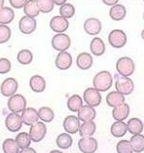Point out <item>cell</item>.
I'll return each mask as SVG.
<instances>
[{
	"label": "cell",
	"instance_id": "obj_14",
	"mask_svg": "<svg viewBox=\"0 0 144 153\" xmlns=\"http://www.w3.org/2000/svg\"><path fill=\"white\" fill-rule=\"evenodd\" d=\"M50 27L53 32H56V34L58 33H64L68 29L69 27V22L68 20L65 19L62 16H54L50 19Z\"/></svg>",
	"mask_w": 144,
	"mask_h": 153
},
{
	"label": "cell",
	"instance_id": "obj_31",
	"mask_svg": "<svg viewBox=\"0 0 144 153\" xmlns=\"http://www.w3.org/2000/svg\"><path fill=\"white\" fill-rule=\"evenodd\" d=\"M82 105H83V100L78 94H73L67 100V108L72 112H78Z\"/></svg>",
	"mask_w": 144,
	"mask_h": 153
},
{
	"label": "cell",
	"instance_id": "obj_47",
	"mask_svg": "<svg viewBox=\"0 0 144 153\" xmlns=\"http://www.w3.org/2000/svg\"><path fill=\"white\" fill-rule=\"evenodd\" d=\"M50 153H63V152L60 150H51Z\"/></svg>",
	"mask_w": 144,
	"mask_h": 153
},
{
	"label": "cell",
	"instance_id": "obj_40",
	"mask_svg": "<svg viewBox=\"0 0 144 153\" xmlns=\"http://www.w3.org/2000/svg\"><path fill=\"white\" fill-rule=\"evenodd\" d=\"M116 152L118 153H133L132 148L128 140H121L116 144Z\"/></svg>",
	"mask_w": 144,
	"mask_h": 153
},
{
	"label": "cell",
	"instance_id": "obj_35",
	"mask_svg": "<svg viewBox=\"0 0 144 153\" xmlns=\"http://www.w3.org/2000/svg\"><path fill=\"white\" fill-rule=\"evenodd\" d=\"M17 61L21 65H29L33 62V53L30 50L23 49L17 55Z\"/></svg>",
	"mask_w": 144,
	"mask_h": 153
},
{
	"label": "cell",
	"instance_id": "obj_44",
	"mask_svg": "<svg viewBox=\"0 0 144 153\" xmlns=\"http://www.w3.org/2000/svg\"><path fill=\"white\" fill-rule=\"evenodd\" d=\"M19 153H37V151H36L34 148L28 147V148H24V149H22V150H21Z\"/></svg>",
	"mask_w": 144,
	"mask_h": 153
},
{
	"label": "cell",
	"instance_id": "obj_33",
	"mask_svg": "<svg viewBox=\"0 0 144 153\" xmlns=\"http://www.w3.org/2000/svg\"><path fill=\"white\" fill-rule=\"evenodd\" d=\"M2 150L4 153H19L20 147L15 139L8 138L3 141Z\"/></svg>",
	"mask_w": 144,
	"mask_h": 153
},
{
	"label": "cell",
	"instance_id": "obj_18",
	"mask_svg": "<svg viewBox=\"0 0 144 153\" xmlns=\"http://www.w3.org/2000/svg\"><path fill=\"white\" fill-rule=\"evenodd\" d=\"M22 120H23V123L25 125H33L35 124L36 122H38L39 120V114H38V111H36L35 108H25V111L22 112Z\"/></svg>",
	"mask_w": 144,
	"mask_h": 153
},
{
	"label": "cell",
	"instance_id": "obj_34",
	"mask_svg": "<svg viewBox=\"0 0 144 153\" xmlns=\"http://www.w3.org/2000/svg\"><path fill=\"white\" fill-rule=\"evenodd\" d=\"M39 118L41 119L42 122H50L53 120L54 118V112L48 106H42L38 111Z\"/></svg>",
	"mask_w": 144,
	"mask_h": 153
},
{
	"label": "cell",
	"instance_id": "obj_6",
	"mask_svg": "<svg viewBox=\"0 0 144 153\" xmlns=\"http://www.w3.org/2000/svg\"><path fill=\"white\" fill-rule=\"evenodd\" d=\"M7 105H8V108L10 109L12 112L19 114V112H23L25 111L26 105H27V100L25 99V97L22 96V94H15L14 96L9 97Z\"/></svg>",
	"mask_w": 144,
	"mask_h": 153
},
{
	"label": "cell",
	"instance_id": "obj_43",
	"mask_svg": "<svg viewBox=\"0 0 144 153\" xmlns=\"http://www.w3.org/2000/svg\"><path fill=\"white\" fill-rule=\"evenodd\" d=\"M103 1V3L105 5H107V6H114V5H115V4H118V1L119 0H102Z\"/></svg>",
	"mask_w": 144,
	"mask_h": 153
},
{
	"label": "cell",
	"instance_id": "obj_21",
	"mask_svg": "<svg viewBox=\"0 0 144 153\" xmlns=\"http://www.w3.org/2000/svg\"><path fill=\"white\" fill-rule=\"evenodd\" d=\"M90 51L96 57H100L104 55L106 51V45L104 41L99 37H94L90 43Z\"/></svg>",
	"mask_w": 144,
	"mask_h": 153
},
{
	"label": "cell",
	"instance_id": "obj_48",
	"mask_svg": "<svg viewBox=\"0 0 144 153\" xmlns=\"http://www.w3.org/2000/svg\"><path fill=\"white\" fill-rule=\"evenodd\" d=\"M141 38L144 40V29H143L142 31H141Z\"/></svg>",
	"mask_w": 144,
	"mask_h": 153
},
{
	"label": "cell",
	"instance_id": "obj_42",
	"mask_svg": "<svg viewBox=\"0 0 144 153\" xmlns=\"http://www.w3.org/2000/svg\"><path fill=\"white\" fill-rule=\"evenodd\" d=\"M27 1H28V0H9V3H10V5L13 8L21 9V8H24V6H25Z\"/></svg>",
	"mask_w": 144,
	"mask_h": 153
},
{
	"label": "cell",
	"instance_id": "obj_38",
	"mask_svg": "<svg viewBox=\"0 0 144 153\" xmlns=\"http://www.w3.org/2000/svg\"><path fill=\"white\" fill-rule=\"evenodd\" d=\"M41 13H50L53 10L54 3L53 0H36Z\"/></svg>",
	"mask_w": 144,
	"mask_h": 153
},
{
	"label": "cell",
	"instance_id": "obj_29",
	"mask_svg": "<svg viewBox=\"0 0 144 153\" xmlns=\"http://www.w3.org/2000/svg\"><path fill=\"white\" fill-rule=\"evenodd\" d=\"M129 143L133 152L141 153L142 151H144V135H142V134L133 135L130 138Z\"/></svg>",
	"mask_w": 144,
	"mask_h": 153
},
{
	"label": "cell",
	"instance_id": "obj_11",
	"mask_svg": "<svg viewBox=\"0 0 144 153\" xmlns=\"http://www.w3.org/2000/svg\"><path fill=\"white\" fill-rule=\"evenodd\" d=\"M18 82L14 78H7L0 85V91L4 97H10L17 93Z\"/></svg>",
	"mask_w": 144,
	"mask_h": 153
},
{
	"label": "cell",
	"instance_id": "obj_36",
	"mask_svg": "<svg viewBox=\"0 0 144 153\" xmlns=\"http://www.w3.org/2000/svg\"><path fill=\"white\" fill-rule=\"evenodd\" d=\"M59 14L60 16L64 17L65 19H70L74 16L75 14V7L70 3H64L59 7Z\"/></svg>",
	"mask_w": 144,
	"mask_h": 153
},
{
	"label": "cell",
	"instance_id": "obj_32",
	"mask_svg": "<svg viewBox=\"0 0 144 153\" xmlns=\"http://www.w3.org/2000/svg\"><path fill=\"white\" fill-rule=\"evenodd\" d=\"M73 139L68 133H61L56 137V145L58 146V148L68 149L71 147Z\"/></svg>",
	"mask_w": 144,
	"mask_h": 153
},
{
	"label": "cell",
	"instance_id": "obj_46",
	"mask_svg": "<svg viewBox=\"0 0 144 153\" xmlns=\"http://www.w3.org/2000/svg\"><path fill=\"white\" fill-rule=\"evenodd\" d=\"M4 7V0H0V9Z\"/></svg>",
	"mask_w": 144,
	"mask_h": 153
},
{
	"label": "cell",
	"instance_id": "obj_2",
	"mask_svg": "<svg viewBox=\"0 0 144 153\" xmlns=\"http://www.w3.org/2000/svg\"><path fill=\"white\" fill-rule=\"evenodd\" d=\"M115 69L118 75L124 76H130L135 71V64L133 60L128 57H121L115 64Z\"/></svg>",
	"mask_w": 144,
	"mask_h": 153
},
{
	"label": "cell",
	"instance_id": "obj_41",
	"mask_svg": "<svg viewBox=\"0 0 144 153\" xmlns=\"http://www.w3.org/2000/svg\"><path fill=\"white\" fill-rule=\"evenodd\" d=\"M11 71V62L6 58H0V75H5Z\"/></svg>",
	"mask_w": 144,
	"mask_h": 153
},
{
	"label": "cell",
	"instance_id": "obj_3",
	"mask_svg": "<svg viewBox=\"0 0 144 153\" xmlns=\"http://www.w3.org/2000/svg\"><path fill=\"white\" fill-rule=\"evenodd\" d=\"M115 88L116 91L124 96H129L134 91L133 81L129 76H124L121 75L115 76Z\"/></svg>",
	"mask_w": 144,
	"mask_h": 153
},
{
	"label": "cell",
	"instance_id": "obj_22",
	"mask_svg": "<svg viewBox=\"0 0 144 153\" xmlns=\"http://www.w3.org/2000/svg\"><path fill=\"white\" fill-rule=\"evenodd\" d=\"M110 18L114 21H121L126 16V8L121 4H115L112 6L109 12Z\"/></svg>",
	"mask_w": 144,
	"mask_h": 153
},
{
	"label": "cell",
	"instance_id": "obj_28",
	"mask_svg": "<svg viewBox=\"0 0 144 153\" xmlns=\"http://www.w3.org/2000/svg\"><path fill=\"white\" fill-rule=\"evenodd\" d=\"M24 13H25L26 16L33 17V18L39 16V14L41 12H39V9L38 7L36 0H28L26 2L25 6H24Z\"/></svg>",
	"mask_w": 144,
	"mask_h": 153
},
{
	"label": "cell",
	"instance_id": "obj_37",
	"mask_svg": "<svg viewBox=\"0 0 144 153\" xmlns=\"http://www.w3.org/2000/svg\"><path fill=\"white\" fill-rule=\"evenodd\" d=\"M16 142L19 145L20 149H24V148H28L30 147V144L32 142L30 137V134L27 132H20L19 134H17L16 136Z\"/></svg>",
	"mask_w": 144,
	"mask_h": 153
},
{
	"label": "cell",
	"instance_id": "obj_7",
	"mask_svg": "<svg viewBox=\"0 0 144 153\" xmlns=\"http://www.w3.org/2000/svg\"><path fill=\"white\" fill-rule=\"evenodd\" d=\"M47 125L42 121H38L35 124L31 125L29 132L31 140L33 142H39L47 135Z\"/></svg>",
	"mask_w": 144,
	"mask_h": 153
},
{
	"label": "cell",
	"instance_id": "obj_13",
	"mask_svg": "<svg viewBox=\"0 0 144 153\" xmlns=\"http://www.w3.org/2000/svg\"><path fill=\"white\" fill-rule=\"evenodd\" d=\"M84 31L90 36H97L102 31V23L98 18H88L84 23Z\"/></svg>",
	"mask_w": 144,
	"mask_h": 153
},
{
	"label": "cell",
	"instance_id": "obj_24",
	"mask_svg": "<svg viewBox=\"0 0 144 153\" xmlns=\"http://www.w3.org/2000/svg\"><path fill=\"white\" fill-rule=\"evenodd\" d=\"M124 100H125L124 96L119 94L118 91H112V93H109L108 96L106 97V102L108 103V105L111 106L113 108L124 103Z\"/></svg>",
	"mask_w": 144,
	"mask_h": 153
},
{
	"label": "cell",
	"instance_id": "obj_49",
	"mask_svg": "<svg viewBox=\"0 0 144 153\" xmlns=\"http://www.w3.org/2000/svg\"><path fill=\"white\" fill-rule=\"evenodd\" d=\"M143 20H144V13H143Z\"/></svg>",
	"mask_w": 144,
	"mask_h": 153
},
{
	"label": "cell",
	"instance_id": "obj_20",
	"mask_svg": "<svg viewBox=\"0 0 144 153\" xmlns=\"http://www.w3.org/2000/svg\"><path fill=\"white\" fill-rule=\"evenodd\" d=\"M30 88L31 90L35 93H42L45 88H47V82H45V79L42 78V76L39 75H35L33 76L32 78L30 79L29 82Z\"/></svg>",
	"mask_w": 144,
	"mask_h": 153
},
{
	"label": "cell",
	"instance_id": "obj_12",
	"mask_svg": "<svg viewBox=\"0 0 144 153\" xmlns=\"http://www.w3.org/2000/svg\"><path fill=\"white\" fill-rule=\"evenodd\" d=\"M78 148L82 153H95L98 149V142L93 137H82L78 141Z\"/></svg>",
	"mask_w": 144,
	"mask_h": 153
},
{
	"label": "cell",
	"instance_id": "obj_10",
	"mask_svg": "<svg viewBox=\"0 0 144 153\" xmlns=\"http://www.w3.org/2000/svg\"><path fill=\"white\" fill-rule=\"evenodd\" d=\"M37 29V21L35 18L23 16L19 21V30L24 35H30Z\"/></svg>",
	"mask_w": 144,
	"mask_h": 153
},
{
	"label": "cell",
	"instance_id": "obj_39",
	"mask_svg": "<svg viewBox=\"0 0 144 153\" xmlns=\"http://www.w3.org/2000/svg\"><path fill=\"white\" fill-rule=\"evenodd\" d=\"M11 38V29L7 25L0 24V44H5Z\"/></svg>",
	"mask_w": 144,
	"mask_h": 153
},
{
	"label": "cell",
	"instance_id": "obj_5",
	"mask_svg": "<svg viewBox=\"0 0 144 153\" xmlns=\"http://www.w3.org/2000/svg\"><path fill=\"white\" fill-rule=\"evenodd\" d=\"M71 45V40L68 35L64 34V33H58L54 35L51 39V46L56 51L63 52L67 51Z\"/></svg>",
	"mask_w": 144,
	"mask_h": 153
},
{
	"label": "cell",
	"instance_id": "obj_25",
	"mask_svg": "<svg viewBox=\"0 0 144 153\" xmlns=\"http://www.w3.org/2000/svg\"><path fill=\"white\" fill-rule=\"evenodd\" d=\"M126 125H127V131L132 134V135L141 134V132L143 131V127H144L143 122L139 118H130L126 123Z\"/></svg>",
	"mask_w": 144,
	"mask_h": 153
},
{
	"label": "cell",
	"instance_id": "obj_19",
	"mask_svg": "<svg viewBox=\"0 0 144 153\" xmlns=\"http://www.w3.org/2000/svg\"><path fill=\"white\" fill-rule=\"evenodd\" d=\"M93 57L91 56V54L86 53V52H83V53H80L77 56V59H76V64H77V67L80 70H89L93 66Z\"/></svg>",
	"mask_w": 144,
	"mask_h": 153
},
{
	"label": "cell",
	"instance_id": "obj_16",
	"mask_svg": "<svg viewBox=\"0 0 144 153\" xmlns=\"http://www.w3.org/2000/svg\"><path fill=\"white\" fill-rule=\"evenodd\" d=\"M63 127L64 130L68 134H75L78 132L79 128H80V120L78 119L77 116L68 115L64 118Z\"/></svg>",
	"mask_w": 144,
	"mask_h": 153
},
{
	"label": "cell",
	"instance_id": "obj_9",
	"mask_svg": "<svg viewBox=\"0 0 144 153\" xmlns=\"http://www.w3.org/2000/svg\"><path fill=\"white\" fill-rule=\"evenodd\" d=\"M22 125H23V120L21 115H19V114L12 112V114H9L6 116L5 126L11 132H17V131H19L22 128Z\"/></svg>",
	"mask_w": 144,
	"mask_h": 153
},
{
	"label": "cell",
	"instance_id": "obj_17",
	"mask_svg": "<svg viewBox=\"0 0 144 153\" xmlns=\"http://www.w3.org/2000/svg\"><path fill=\"white\" fill-rule=\"evenodd\" d=\"M78 119L80 121L86 122V121H93L94 118L96 117V109L93 106L85 105H82L80 109L78 111Z\"/></svg>",
	"mask_w": 144,
	"mask_h": 153
},
{
	"label": "cell",
	"instance_id": "obj_26",
	"mask_svg": "<svg viewBox=\"0 0 144 153\" xmlns=\"http://www.w3.org/2000/svg\"><path fill=\"white\" fill-rule=\"evenodd\" d=\"M79 133L82 137H91L96 132V123L94 121H86L80 124Z\"/></svg>",
	"mask_w": 144,
	"mask_h": 153
},
{
	"label": "cell",
	"instance_id": "obj_8",
	"mask_svg": "<svg viewBox=\"0 0 144 153\" xmlns=\"http://www.w3.org/2000/svg\"><path fill=\"white\" fill-rule=\"evenodd\" d=\"M83 100H85L86 105L95 108L101 105L102 102V96L100 91H97L95 88H88L85 90L83 94Z\"/></svg>",
	"mask_w": 144,
	"mask_h": 153
},
{
	"label": "cell",
	"instance_id": "obj_1",
	"mask_svg": "<svg viewBox=\"0 0 144 153\" xmlns=\"http://www.w3.org/2000/svg\"><path fill=\"white\" fill-rule=\"evenodd\" d=\"M113 85V76L111 73L108 71H101L93 79V88L97 91H107L112 88Z\"/></svg>",
	"mask_w": 144,
	"mask_h": 153
},
{
	"label": "cell",
	"instance_id": "obj_4",
	"mask_svg": "<svg viewBox=\"0 0 144 153\" xmlns=\"http://www.w3.org/2000/svg\"><path fill=\"white\" fill-rule=\"evenodd\" d=\"M109 43L112 47L115 49H121L124 48L126 45L127 42V36L125 34L124 31H122L121 29H115L113 31L110 32L109 34Z\"/></svg>",
	"mask_w": 144,
	"mask_h": 153
},
{
	"label": "cell",
	"instance_id": "obj_50",
	"mask_svg": "<svg viewBox=\"0 0 144 153\" xmlns=\"http://www.w3.org/2000/svg\"><path fill=\"white\" fill-rule=\"evenodd\" d=\"M143 1H144V0H143Z\"/></svg>",
	"mask_w": 144,
	"mask_h": 153
},
{
	"label": "cell",
	"instance_id": "obj_30",
	"mask_svg": "<svg viewBox=\"0 0 144 153\" xmlns=\"http://www.w3.org/2000/svg\"><path fill=\"white\" fill-rule=\"evenodd\" d=\"M127 132V125L124 121H115L111 126V133L115 137H122Z\"/></svg>",
	"mask_w": 144,
	"mask_h": 153
},
{
	"label": "cell",
	"instance_id": "obj_15",
	"mask_svg": "<svg viewBox=\"0 0 144 153\" xmlns=\"http://www.w3.org/2000/svg\"><path fill=\"white\" fill-rule=\"evenodd\" d=\"M56 66L58 70L65 71L72 66V56L67 51L59 52L56 59Z\"/></svg>",
	"mask_w": 144,
	"mask_h": 153
},
{
	"label": "cell",
	"instance_id": "obj_27",
	"mask_svg": "<svg viewBox=\"0 0 144 153\" xmlns=\"http://www.w3.org/2000/svg\"><path fill=\"white\" fill-rule=\"evenodd\" d=\"M15 18V13L13 9L10 7H2L0 9V24L2 25H8Z\"/></svg>",
	"mask_w": 144,
	"mask_h": 153
},
{
	"label": "cell",
	"instance_id": "obj_23",
	"mask_svg": "<svg viewBox=\"0 0 144 153\" xmlns=\"http://www.w3.org/2000/svg\"><path fill=\"white\" fill-rule=\"evenodd\" d=\"M130 108L127 103H122V105L114 108L113 109V117L115 119V121H124V119L127 118L129 114Z\"/></svg>",
	"mask_w": 144,
	"mask_h": 153
},
{
	"label": "cell",
	"instance_id": "obj_45",
	"mask_svg": "<svg viewBox=\"0 0 144 153\" xmlns=\"http://www.w3.org/2000/svg\"><path fill=\"white\" fill-rule=\"evenodd\" d=\"M53 3L56 5H58V6H61V5H63L64 3H66L67 0H53Z\"/></svg>",
	"mask_w": 144,
	"mask_h": 153
}]
</instances>
